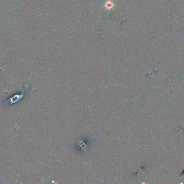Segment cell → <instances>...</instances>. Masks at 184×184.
Masks as SVG:
<instances>
[{"label": "cell", "instance_id": "6da1fadb", "mask_svg": "<svg viewBox=\"0 0 184 184\" xmlns=\"http://www.w3.org/2000/svg\"><path fill=\"white\" fill-rule=\"evenodd\" d=\"M23 96V92H22V94L16 95H15L14 97L10 98L9 100H8V102H9L8 103H9V104L16 103L17 102H18L19 100H21Z\"/></svg>", "mask_w": 184, "mask_h": 184}]
</instances>
